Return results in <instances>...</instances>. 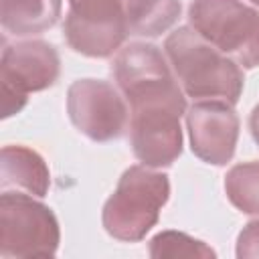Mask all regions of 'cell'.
<instances>
[{
  "mask_svg": "<svg viewBox=\"0 0 259 259\" xmlns=\"http://www.w3.org/2000/svg\"><path fill=\"white\" fill-rule=\"evenodd\" d=\"M111 73L130 101V121L186 113L184 91L156 45L130 42L113 59Z\"/></svg>",
  "mask_w": 259,
  "mask_h": 259,
  "instance_id": "1",
  "label": "cell"
},
{
  "mask_svg": "<svg viewBox=\"0 0 259 259\" xmlns=\"http://www.w3.org/2000/svg\"><path fill=\"white\" fill-rule=\"evenodd\" d=\"M164 53L172 71L192 101L219 99L235 105L243 93L239 63L212 47L192 26H178L164 40Z\"/></svg>",
  "mask_w": 259,
  "mask_h": 259,
  "instance_id": "2",
  "label": "cell"
},
{
  "mask_svg": "<svg viewBox=\"0 0 259 259\" xmlns=\"http://www.w3.org/2000/svg\"><path fill=\"white\" fill-rule=\"evenodd\" d=\"M168 196L170 180L164 172H156L144 164L130 166L103 204V229L117 241H142L156 227Z\"/></svg>",
  "mask_w": 259,
  "mask_h": 259,
  "instance_id": "3",
  "label": "cell"
},
{
  "mask_svg": "<svg viewBox=\"0 0 259 259\" xmlns=\"http://www.w3.org/2000/svg\"><path fill=\"white\" fill-rule=\"evenodd\" d=\"M190 26L245 69L259 65V12L241 0H192Z\"/></svg>",
  "mask_w": 259,
  "mask_h": 259,
  "instance_id": "4",
  "label": "cell"
},
{
  "mask_svg": "<svg viewBox=\"0 0 259 259\" xmlns=\"http://www.w3.org/2000/svg\"><path fill=\"white\" fill-rule=\"evenodd\" d=\"M61 231L55 212L24 192L0 196V255L4 259L53 257Z\"/></svg>",
  "mask_w": 259,
  "mask_h": 259,
  "instance_id": "5",
  "label": "cell"
},
{
  "mask_svg": "<svg viewBox=\"0 0 259 259\" xmlns=\"http://www.w3.org/2000/svg\"><path fill=\"white\" fill-rule=\"evenodd\" d=\"M59 71L61 59L51 42L30 38L6 45L0 59L2 117L18 113L26 105L28 93L53 87Z\"/></svg>",
  "mask_w": 259,
  "mask_h": 259,
  "instance_id": "6",
  "label": "cell"
},
{
  "mask_svg": "<svg viewBox=\"0 0 259 259\" xmlns=\"http://www.w3.org/2000/svg\"><path fill=\"white\" fill-rule=\"evenodd\" d=\"M127 32L125 0H69L63 34L75 53L107 59L119 51Z\"/></svg>",
  "mask_w": 259,
  "mask_h": 259,
  "instance_id": "7",
  "label": "cell"
},
{
  "mask_svg": "<svg viewBox=\"0 0 259 259\" xmlns=\"http://www.w3.org/2000/svg\"><path fill=\"white\" fill-rule=\"evenodd\" d=\"M73 125L93 142L117 140L127 125V107L119 91L103 79H77L67 91Z\"/></svg>",
  "mask_w": 259,
  "mask_h": 259,
  "instance_id": "8",
  "label": "cell"
},
{
  "mask_svg": "<svg viewBox=\"0 0 259 259\" xmlns=\"http://www.w3.org/2000/svg\"><path fill=\"white\" fill-rule=\"evenodd\" d=\"M190 148L196 158L212 166L233 160L239 140V115L233 105L219 99L194 101L186 111Z\"/></svg>",
  "mask_w": 259,
  "mask_h": 259,
  "instance_id": "9",
  "label": "cell"
},
{
  "mask_svg": "<svg viewBox=\"0 0 259 259\" xmlns=\"http://www.w3.org/2000/svg\"><path fill=\"white\" fill-rule=\"evenodd\" d=\"M0 186L2 192H24L47 196L51 188V172L42 156L26 146H4L0 154Z\"/></svg>",
  "mask_w": 259,
  "mask_h": 259,
  "instance_id": "10",
  "label": "cell"
},
{
  "mask_svg": "<svg viewBox=\"0 0 259 259\" xmlns=\"http://www.w3.org/2000/svg\"><path fill=\"white\" fill-rule=\"evenodd\" d=\"M61 10L63 0H0L2 26L16 36L40 34L53 28Z\"/></svg>",
  "mask_w": 259,
  "mask_h": 259,
  "instance_id": "11",
  "label": "cell"
},
{
  "mask_svg": "<svg viewBox=\"0 0 259 259\" xmlns=\"http://www.w3.org/2000/svg\"><path fill=\"white\" fill-rule=\"evenodd\" d=\"M180 0H125L127 30L136 36H160L180 16Z\"/></svg>",
  "mask_w": 259,
  "mask_h": 259,
  "instance_id": "12",
  "label": "cell"
},
{
  "mask_svg": "<svg viewBox=\"0 0 259 259\" xmlns=\"http://www.w3.org/2000/svg\"><path fill=\"white\" fill-rule=\"evenodd\" d=\"M225 192L241 212L259 214V160L235 164L225 176Z\"/></svg>",
  "mask_w": 259,
  "mask_h": 259,
  "instance_id": "13",
  "label": "cell"
},
{
  "mask_svg": "<svg viewBox=\"0 0 259 259\" xmlns=\"http://www.w3.org/2000/svg\"><path fill=\"white\" fill-rule=\"evenodd\" d=\"M150 257L154 259H178V257H200L210 259L217 253L204 243L180 231H162L150 241Z\"/></svg>",
  "mask_w": 259,
  "mask_h": 259,
  "instance_id": "14",
  "label": "cell"
},
{
  "mask_svg": "<svg viewBox=\"0 0 259 259\" xmlns=\"http://www.w3.org/2000/svg\"><path fill=\"white\" fill-rule=\"evenodd\" d=\"M237 257L239 259H253L259 257V219L251 221L243 227L237 239Z\"/></svg>",
  "mask_w": 259,
  "mask_h": 259,
  "instance_id": "15",
  "label": "cell"
},
{
  "mask_svg": "<svg viewBox=\"0 0 259 259\" xmlns=\"http://www.w3.org/2000/svg\"><path fill=\"white\" fill-rule=\"evenodd\" d=\"M249 130H251V136H253L255 144L259 146V105H255L253 111H251V117H249Z\"/></svg>",
  "mask_w": 259,
  "mask_h": 259,
  "instance_id": "16",
  "label": "cell"
},
{
  "mask_svg": "<svg viewBox=\"0 0 259 259\" xmlns=\"http://www.w3.org/2000/svg\"><path fill=\"white\" fill-rule=\"evenodd\" d=\"M249 2H253L255 6H259V0H249Z\"/></svg>",
  "mask_w": 259,
  "mask_h": 259,
  "instance_id": "17",
  "label": "cell"
}]
</instances>
